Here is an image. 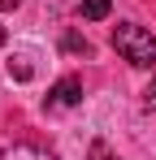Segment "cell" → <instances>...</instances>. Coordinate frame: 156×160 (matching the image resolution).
I'll list each match as a JSON object with an SVG mask.
<instances>
[{"instance_id":"obj_6","label":"cell","mask_w":156,"mask_h":160,"mask_svg":"<svg viewBox=\"0 0 156 160\" xmlns=\"http://www.w3.org/2000/svg\"><path fill=\"white\" fill-rule=\"evenodd\" d=\"M65 48H70V52H91V43L78 39V35H65Z\"/></svg>"},{"instance_id":"obj_9","label":"cell","mask_w":156,"mask_h":160,"mask_svg":"<svg viewBox=\"0 0 156 160\" xmlns=\"http://www.w3.org/2000/svg\"><path fill=\"white\" fill-rule=\"evenodd\" d=\"M0 43H4V26H0Z\"/></svg>"},{"instance_id":"obj_1","label":"cell","mask_w":156,"mask_h":160,"mask_svg":"<svg viewBox=\"0 0 156 160\" xmlns=\"http://www.w3.org/2000/svg\"><path fill=\"white\" fill-rule=\"evenodd\" d=\"M113 48H117L122 61H130V65H152L156 61V35L143 30V26L122 22V26H113Z\"/></svg>"},{"instance_id":"obj_5","label":"cell","mask_w":156,"mask_h":160,"mask_svg":"<svg viewBox=\"0 0 156 160\" xmlns=\"http://www.w3.org/2000/svg\"><path fill=\"white\" fill-rule=\"evenodd\" d=\"M87 160H117V156L108 152V143H91V152H87Z\"/></svg>"},{"instance_id":"obj_7","label":"cell","mask_w":156,"mask_h":160,"mask_svg":"<svg viewBox=\"0 0 156 160\" xmlns=\"http://www.w3.org/2000/svg\"><path fill=\"white\" fill-rule=\"evenodd\" d=\"M143 104H148V108H156V78H152V87L143 91Z\"/></svg>"},{"instance_id":"obj_4","label":"cell","mask_w":156,"mask_h":160,"mask_svg":"<svg viewBox=\"0 0 156 160\" xmlns=\"http://www.w3.org/2000/svg\"><path fill=\"white\" fill-rule=\"evenodd\" d=\"M108 13H113V0H82V18L87 22H100Z\"/></svg>"},{"instance_id":"obj_3","label":"cell","mask_w":156,"mask_h":160,"mask_svg":"<svg viewBox=\"0 0 156 160\" xmlns=\"http://www.w3.org/2000/svg\"><path fill=\"white\" fill-rule=\"evenodd\" d=\"M0 160H56V156H52V152H44V147H30V143H18V147L0 152Z\"/></svg>"},{"instance_id":"obj_2","label":"cell","mask_w":156,"mask_h":160,"mask_svg":"<svg viewBox=\"0 0 156 160\" xmlns=\"http://www.w3.org/2000/svg\"><path fill=\"white\" fill-rule=\"evenodd\" d=\"M78 100H82V78H74V74L61 78V82L48 91V108H52V112H56V108H74Z\"/></svg>"},{"instance_id":"obj_8","label":"cell","mask_w":156,"mask_h":160,"mask_svg":"<svg viewBox=\"0 0 156 160\" xmlns=\"http://www.w3.org/2000/svg\"><path fill=\"white\" fill-rule=\"evenodd\" d=\"M22 0H0V13H9V9H18Z\"/></svg>"}]
</instances>
